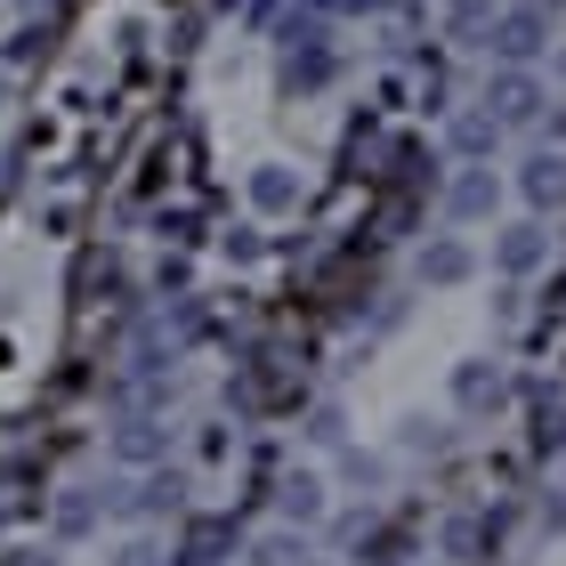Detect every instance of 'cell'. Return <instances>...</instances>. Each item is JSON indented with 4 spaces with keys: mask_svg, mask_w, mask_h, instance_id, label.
<instances>
[{
    "mask_svg": "<svg viewBox=\"0 0 566 566\" xmlns=\"http://www.w3.org/2000/svg\"><path fill=\"white\" fill-rule=\"evenodd\" d=\"M122 566H154V543H130V551H122Z\"/></svg>",
    "mask_w": 566,
    "mask_h": 566,
    "instance_id": "cell-17",
    "label": "cell"
},
{
    "mask_svg": "<svg viewBox=\"0 0 566 566\" xmlns=\"http://www.w3.org/2000/svg\"><path fill=\"white\" fill-rule=\"evenodd\" d=\"M283 518H292V526H316V518H324V485H316V478H292V485H283Z\"/></svg>",
    "mask_w": 566,
    "mask_h": 566,
    "instance_id": "cell-13",
    "label": "cell"
},
{
    "mask_svg": "<svg viewBox=\"0 0 566 566\" xmlns=\"http://www.w3.org/2000/svg\"><path fill=\"white\" fill-rule=\"evenodd\" d=\"M446 138H453L461 163H485V154L502 146V122H494V114H453V130H446Z\"/></svg>",
    "mask_w": 566,
    "mask_h": 566,
    "instance_id": "cell-6",
    "label": "cell"
},
{
    "mask_svg": "<svg viewBox=\"0 0 566 566\" xmlns=\"http://www.w3.org/2000/svg\"><path fill=\"white\" fill-rule=\"evenodd\" d=\"M90 518H97L90 494H65V502H57V534H90Z\"/></svg>",
    "mask_w": 566,
    "mask_h": 566,
    "instance_id": "cell-14",
    "label": "cell"
},
{
    "mask_svg": "<svg viewBox=\"0 0 566 566\" xmlns=\"http://www.w3.org/2000/svg\"><path fill=\"white\" fill-rule=\"evenodd\" d=\"M114 453H122V461H138V470H146V461H163V453H170V437L154 429V421H122V429H114Z\"/></svg>",
    "mask_w": 566,
    "mask_h": 566,
    "instance_id": "cell-10",
    "label": "cell"
},
{
    "mask_svg": "<svg viewBox=\"0 0 566 566\" xmlns=\"http://www.w3.org/2000/svg\"><path fill=\"white\" fill-rule=\"evenodd\" d=\"M543 106H551V97H543V82H534L526 65H502L494 82H485V114H494L502 130H510V122H543Z\"/></svg>",
    "mask_w": 566,
    "mask_h": 566,
    "instance_id": "cell-2",
    "label": "cell"
},
{
    "mask_svg": "<svg viewBox=\"0 0 566 566\" xmlns=\"http://www.w3.org/2000/svg\"><path fill=\"white\" fill-rule=\"evenodd\" d=\"M251 202H260V211H292V202H300V178L283 170V163H268V170H251Z\"/></svg>",
    "mask_w": 566,
    "mask_h": 566,
    "instance_id": "cell-11",
    "label": "cell"
},
{
    "mask_svg": "<svg viewBox=\"0 0 566 566\" xmlns=\"http://www.w3.org/2000/svg\"><path fill=\"white\" fill-rule=\"evenodd\" d=\"M485 551H494V526L485 518H453L446 526V558L453 566H485Z\"/></svg>",
    "mask_w": 566,
    "mask_h": 566,
    "instance_id": "cell-9",
    "label": "cell"
},
{
    "mask_svg": "<svg viewBox=\"0 0 566 566\" xmlns=\"http://www.w3.org/2000/svg\"><path fill=\"white\" fill-rule=\"evenodd\" d=\"M518 195L534 202V211H558V202H566V163H558V154H534V163L518 170Z\"/></svg>",
    "mask_w": 566,
    "mask_h": 566,
    "instance_id": "cell-5",
    "label": "cell"
},
{
    "mask_svg": "<svg viewBox=\"0 0 566 566\" xmlns=\"http://www.w3.org/2000/svg\"><path fill=\"white\" fill-rule=\"evenodd\" d=\"M453 405H461V413L502 405V373H494V365H453Z\"/></svg>",
    "mask_w": 566,
    "mask_h": 566,
    "instance_id": "cell-7",
    "label": "cell"
},
{
    "mask_svg": "<svg viewBox=\"0 0 566 566\" xmlns=\"http://www.w3.org/2000/svg\"><path fill=\"white\" fill-rule=\"evenodd\" d=\"M494 202H502V178L494 170H461L446 187V219H494Z\"/></svg>",
    "mask_w": 566,
    "mask_h": 566,
    "instance_id": "cell-3",
    "label": "cell"
},
{
    "mask_svg": "<svg viewBox=\"0 0 566 566\" xmlns=\"http://www.w3.org/2000/svg\"><path fill=\"white\" fill-rule=\"evenodd\" d=\"M227 543H235V518H202L178 551V566H227Z\"/></svg>",
    "mask_w": 566,
    "mask_h": 566,
    "instance_id": "cell-8",
    "label": "cell"
},
{
    "mask_svg": "<svg viewBox=\"0 0 566 566\" xmlns=\"http://www.w3.org/2000/svg\"><path fill=\"white\" fill-rule=\"evenodd\" d=\"M485 49H494L502 65H534L551 49V9H510V17H494V24H485Z\"/></svg>",
    "mask_w": 566,
    "mask_h": 566,
    "instance_id": "cell-1",
    "label": "cell"
},
{
    "mask_svg": "<svg viewBox=\"0 0 566 566\" xmlns=\"http://www.w3.org/2000/svg\"><path fill=\"white\" fill-rule=\"evenodd\" d=\"M373 534V526H365ZM413 558V543H405V534H373V551H365V566H405Z\"/></svg>",
    "mask_w": 566,
    "mask_h": 566,
    "instance_id": "cell-15",
    "label": "cell"
},
{
    "mask_svg": "<svg viewBox=\"0 0 566 566\" xmlns=\"http://www.w3.org/2000/svg\"><path fill=\"white\" fill-rule=\"evenodd\" d=\"M470 268H478L470 243H429V251H421V275H429V283H470Z\"/></svg>",
    "mask_w": 566,
    "mask_h": 566,
    "instance_id": "cell-12",
    "label": "cell"
},
{
    "mask_svg": "<svg viewBox=\"0 0 566 566\" xmlns=\"http://www.w3.org/2000/svg\"><path fill=\"white\" fill-rule=\"evenodd\" d=\"M292 551H300L292 534H275V543H260V566H292Z\"/></svg>",
    "mask_w": 566,
    "mask_h": 566,
    "instance_id": "cell-16",
    "label": "cell"
},
{
    "mask_svg": "<svg viewBox=\"0 0 566 566\" xmlns=\"http://www.w3.org/2000/svg\"><path fill=\"white\" fill-rule=\"evenodd\" d=\"M494 260H502V275H534V268L551 260V235H543V227L526 219V227H510V235L494 243Z\"/></svg>",
    "mask_w": 566,
    "mask_h": 566,
    "instance_id": "cell-4",
    "label": "cell"
}]
</instances>
